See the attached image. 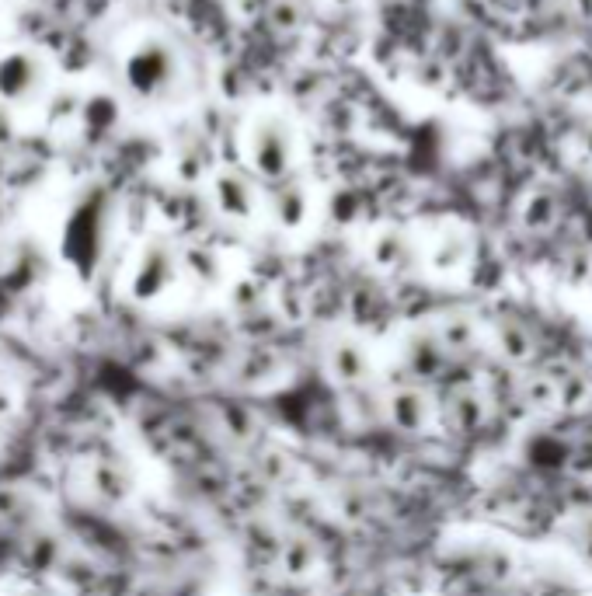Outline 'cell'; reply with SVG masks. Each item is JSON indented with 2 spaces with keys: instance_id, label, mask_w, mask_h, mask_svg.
I'll return each instance as SVG.
<instances>
[{
  "instance_id": "obj_1",
  "label": "cell",
  "mask_w": 592,
  "mask_h": 596,
  "mask_svg": "<svg viewBox=\"0 0 592 596\" xmlns=\"http://www.w3.org/2000/svg\"><path fill=\"white\" fill-rule=\"evenodd\" d=\"M115 81L140 102L168 98L178 84V56L168 39L143 32L115 49Z\"/></svg>"
},
{
  "instance_id": "obj_2",
  "label": "cell",
  "mask_w": 592,
  "mask_h": 596,
  "mask_svg": "<svg viewBox=\"0 0 592 596\" xmlns=\"http://www.w3.org/2000/svg\"><path fill=\"white\" fill-rule=\"evenodd\" d=\"M49 81H53V63L39 46H28V42L0 46V105L4 109L32 105L35 98L46 95Z\"/></svg>"
},
{
  "instance_id": "obj_3",
  "label": "cell",
  "mask_w": 592,
  "mask_h": 596,
  "mask_svg": "<svg viewBox=\"0 0 592 596\" xmlns=\"http://www.w3.org/2000/svg\"><path fill=\"white\" fill-rule=\"evenodd\" d=\"M391 419L401 429H422L425 426V398L418 391H397L391 398Z\"/></svg>"
},
{
  "instance_id": "obj_4",
  "label": "cell",
  "mask_w": 592,
  "mask_h": 596,
  "mask_svg": "<svg viewBox=\"0 0 592 596\" xmlns=\"http://www.w3.org/2000/svg\"><path fill=\"white\" fill-rule=\"evenodd\" d=\"M366 356L359 353L356 346H338L335 356H331V370H335L338 380H345V384H356V380L366 377Z\"/></svg>"
},
{
  "instance_id": "obj_5",
  "label": "cell",
  "mask_w": 592,
  "mask_h": 596,
  "mask_svg": "<svg viewBox=\"0 0 592 596\" xmlns=\"http://www.w3.org/2000/svg\"><path fill=\"white\" fill-rule=\"evenodd\" d=\"M443 359H446V349L436 346V342H418V346L411 349V366H415L418 373H425V377H436Z\"/></svg>"
},
{
  "instance_id": "obj_6",
  "label": "cell",
  "mask_w": 592,
  "mask_h": 596,
  "mask_svg": "<svg viewBox=\"0 0 592 596\" xmlns=\"http://www.w3.org/2000/svg\"><path fill=\"white\" fill-rule=\"evenodd\" d=\"M453 415H457L460 429H478L481 426V405L474 394H457L453 398Z\"/></svg>"
},
{
  "instance_id": "obj_7",
  "label": "cell",
  "mask_w": 592,
  "mask_h": 596,
  "mask_svg": "<svg viewBox=\"0 0 592 596\" xmlns=\"http://www.w3.org/2000/svg\"><path fill=\"white\" fill-rule=\"evenodd\" d=\"M283 558H286V569L290 572H307L310 565H314V548H310L307 541H290L283 551Z\"/></svg>"
},
{
  "instance_id": "obj_8",
  "label": "cell",
  "mask_w": 592,
  "mask_h": 596,
  "mask_svg": "<svg viewBox=\"0 0 592 596\" xmlns=\"http://www.w3.org/2000/svg\"><path fill=\"white\" fill-rule=\"evenodd\" d=\"M526 398L537 401V405H551V401H558V384L551 377H537L533 373V380H526Z\"/></svg>"
},
{
  "instance_id": "obj_9",
  "label": "cell",
  "mask_w": 592,
  "mask_h": 596,
  "mask_svg": "<svg viewBox=\"0 0 592 596\" xmlns=\"http://www.w3.org/2000/svg\"><path fill=\"white\" fill-rule=\"evenodd\" d=\"M502 349L509 353L512 359H526L533 353V346H530V339H526V332H519V328H509V332H502Z\"/></svg>"
},
{
  "instance_id": "obj_10",
  "label": "cell",
  "mask_w": 592,
  "mask_h": 596,
  "mask_svg": "<svg viewBox=\"0 0 592 596\" xmlns=\"http://www.w3.org/2000/svg\"><path fill=\"white\" fill-rule=\"evenodd\" d=\"M589 551H592V544H589Z\"/></svg>"
}]
</instances>
